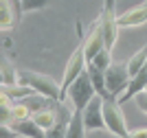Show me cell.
<instances>
[{
  "mask_svg": "<svg viewBox=\"0 0 147 138\" xmlns=\"http://www.w3.org/2000/svg\"><path fill=\"white\" fill-rule=\"evenodd\" d=\"M88 70V59H86V53H84V44L75 48V53L68 57L66 61V68H64V79H61V96L59 101H66V94H68V88L77 81V79Z\"/></svg>",
  "mask_w": 147,
  "mask_h": 138,
  "instance_id": "obj_2",
  "label": "cell"
},
{
  "mask_svg": "<svg viewBox=\"0 0 147 138\" xmlns=\"http://www.w3.org/2000/svg\"><path fill=\"white\" fill-rule=\"evenodd\" d=\"M129 138H147V127H138V129H132Z\"/></svg>",
  "mask_w": 147,
  "mask_h": 138,
  "instance_id": "obj_24",
  "label": "cell"
},
{
  "mask_svg": "<svg viewBox=\"0 0 147 138\" xmlns=\"http://www.w3.org/2000/svg\"><path fill=\"white\" fill-rule=\"evenodd\" d=\"M147 90V68H143L136 77L129 79V85H127V90H125V94L119 99V103H127L129 99H136V96L141 94V92Z\"/></svg>",
  "mask_w": 147,
  "mask_h": 138,
  "instance_id": "obj_11",
  "label": "cell"
},
{
  "mask_svg": "<svg viewBox=\"0 0 147 138\" xmlns=\"http://www.w3.org/2000/svg\"><path fill=\"white\" fill-rule=\"evenodd\" d=\"M68 99H70V105H73L75 110H86V105L97 96V90H94V85H92L90 81V75H88V70L81 75L77 81H75L70 88H68Z\"/></svg>",
  "mask_w": 147,
  "mask_h": 138,
  "instance_id": "obj_4",
  "label": "cell"
},
{
  "mask_svg": "<svg viewBox=\"0 0 147 138\" xmlns=\"http://www.w3.org/2000/svg\"><path fill=\"white\" fill-rule=\"evenodd\" d=\"M129 79H132V75H129L127 70V64H112L108 70H105V88H108V92H110L112 99H121L123 94H125V90H127L129 85Z\"/></svg>",
  "mask_w": 147,
  "mask_h": 138,
  "instance_id": "obj_5",
  "label": "cell"
},
{
  "mask_svg": "<svg viewBox=\"0 0 147 138\" xmlns=\"http://www.w3.org/2000/svg\"><path fill=\"white\" fill-rule=\"evenodd\" d=\"M22 2V13H31V11H40L44 7L51 5V0H20Z\"/></svg>",
  "mask_w": 147,
  "mask_h": 138,
  "instance_id": "obj_20",
  "label": "cell"
},
{
  "mask_svg": "<svg viewBox=\"0 0 147 138\" xmlns=\"http://www.w3.org/2000/svg\"><path fill=\"white\" fill-rule=\"evenodd\" d=\"M86 123H84V114L81 110H75L73 118H70V125H68V132H66V138H84L86 136Z\"/></svg>",
  "mask_w": 147,
  "mask_h": 138,
  "instance_id": "obj_15",
  "label": "cell"
},
{
  "mask_svg": "<svg viewBox=\"0 0 147 138\" xmlns=\"http://www.w3.org/2000/svg\"><path fill=\"white\" fill-rule=\"evenodd\" d=\"M0 92H5L13 103H20V101H24V99H29V96L37 94L33 88H29V85H20V83H16V85H2Z\"/></svg>",
  "mask_w": 147,
  "mask_h": 138,
  "instance_id": "obj_13",
  "label": "cell"
},
{
  "mask_svg": "<svg viewBox=\"0 0 147 138\" xmlns=\"http://www.w3.org/2000/svg\"><path fill=\"white\" fill-rule=\"evenodd\" d=\"M59 103V101H57ZM57 103L53 105V108H49V110H42V112H37V114H33L31 118L35 120L37 125L42 127L44 132H49V129H53L55 127V123H57Z\"/></svg>",
  "mask_w": 147,
  "mask_h": 138,
  "instance_id": "obj_14",
  "label": "cell"
},
{
  "mask_svg": "<svg viewBox=\"0 0 147 138\" xmlns=\"http://www.w3.org/2000/svg\"><path fill=\"white\" fill-rule=\"evenodd\" d=\"M84 53H86V59H88V64H90L94 57H97L101 50H105V37H103V31H101V24H99V20L97 22H92V26H90V33H88L86 37H84Z\"/></svg>",
  "mask_w": 147,
  "mask_h": 138,
  "instance_id": "obj_8",
  "label": "cell"
},
{
  "mask_svg": "<svg viewBox=\"0 0 147 138\" xmlns=\"http://www.w3.org/2000/svg\"><path fill=\"white\" fill-rule=\"evenodd\" d=\"M103 116H105V129L114 134L117 138H129V129L123 116L121 103L117 99H105L103 103Z\"/></svg>",
  "mask_w": 147,
  "mask_h": 138,
  "instance_id": "obj_3",
  "label": "cell"
},
{
  "mask_svg": "<svg viewBox=\"0 0 147 138\" xmlns=\"http://www.w3.org/2000/svg\"><path fill=\"white\" fill-rule=\"evenodd\" d=\"M134 103L138 105V110H141V112H145V114H147V92H141V94L134 99Z\"/></svg>",
  "mask_w": 147,
  "mask_h": 138,
  "instance_id": "obj_23",
  "label": "cell"
},
{
  "mask_svg": "<svg viewBox=\"0 0 147 138\" xmlns=\"http://www.w3.org/2000/svg\"><path fill=\"white\" fill-rule=\"evenodd\" d=\"M18 83L20 85H29L37 94L42 96H49L53 101H59L61 96V88L53 81L51 77L46 75H40V72H33V70H18Z\"/></svg>",
  "mask_w": 147,
  "mask_h": 138,
  "instance_id": "obj_1",
  "label": "cell"
},
{
  "mask_svg": "<svg viewBox=\"0 0 147 138\" xmlns=\"http://www.w3.org/2000/svg\"><path fill=\"white\" fill-rule=\"evenodd\" d=\"M31 110L26 108L24 103L20 101V103H13V123H16V120H26V118H31Z\"/></svg>",
  "mask_w": 147,
  "mask_h": 138,
  "instance_id": "obj_21",
  "label": "cell"
},
{
  "mask_svg": "<svg viewBox=\"0 0 147 138\" xmlns=\"http://www.w3.org/2000/svg\"><path fill=\"white\" fill-rule=\"evenodd\" d=\"M103 11H114V0H103Z\"/></svg>",
  "mask_w": 147,
  "mask_h": 138,
  "instance_id": "obj_25",
  "label": "cell"
},
{
  "mask_svg": "<svg viewBox=\"0 0 147 138\" xmlns=\"http://www.w3.org/2000/svg\"><path fill=\"white\" fill-rule=\"evenodd\" d=\"M147 22V7L138 5L134 9H127L125 13L119 15V26L121 29H132V26H141Z\"/></svg>",
  "mask_w": 147,
  "mask_h": 138,
  "instance_id": "obj_10",
  "label": "cell"
},
{
  "mask_svg": "<svg viewBox=\"0 0 147 138\" xmlns=\"http://www.w3.org/2000/svg\"><path fill=\"white\" fill-rule=\"evenodd\" d=\"M90 66H94V68H99V70H108V68L112 66V50H101V53L94 57V59L90 61Z\"/></svg>",
  "mask_w": 147,
  "mask_h": 138,
  "instance_id": "obj_19",
  "label": "cell"
},
{
  "mask_svg": "<svg viewBox=\"0 0 147 138\" xmlns=\"http://www.w3.org/2000/svg\"><path fill=\"white\" fill-rule=\"evenodd\" d=\"M143 68H147V44L141 48V50H136V53L127 59V70H129L132 77H136Z\"/></svg>",
  "mask_w": 147,
  "mask_h": 138,
  "instance_id": "obj_17",
  "label": "cell"
},
{
  "mask_svg": "<svg viewBox=\"0 0 147 138\" xmlns=\"http://www.w3.org/2000/svg\"><path fill=\"white\" fill-rule=\"evenodd\" d=\"M22 15L24 13H22L20 0H0V31L2 33H11Z\"/></svg>",
  "mask_w": 147,
  "mask_h": 138,
  "instance_id": "obj_6",
  "label": "cell"
},
{
  "mask_svg": "<svg viewBox=\"0 0 147 138\" xmlns=\"http://www.w3.org/2000/svg\"><path fill=\"white\" fill-rule=\"evenodd\" d=\"M11 127L18 132V136H22V138H46V132H44L33 118L16 120V123H11Z\"/></svg>",
  "mask_w": 147,
  "mask_h": 138,
  "instance_id": "obj_12",
  "label": "cell"
},
{
  "mask_svg": "<svg viewBox=\"0 0 147 138\" xmlns=\"http://www.w3.org/2000/svg\"><path fill=\"white\" fill-rule=\"evenodd\" d=\"M22 103L31 110V114H37V112H42V110L53 108L57 101H53V99H49V96H42V94H33V96H29V99H24Z\"/></svg>",
  "mask_w": 147,
  "mask_h": 138,
  "instance_id": "obj_16",
  "label": "cell"
},
{
  "mask_svg": "<svg viewBox=\"0 0 147 138\" xmlns=\"http://www.w3.org/2000/svg\"><path fill=\"white\" fill-rule=\"evenodd\" d=\"M145 92H147V90H145Z\"/></svg>",
  "mask_w": 147,
  "mask_h": 138,
  "instance_id": "obj_27",
  "label": "cell"
},
{
  "mask_svg": "<svg viewBox=\"0 0 147 138\" xmlns=\"http://www.w3.org/2000/svg\"><path fill=\"white\" fill-rule=\"evenodd\" d=\"M99 24H101V31H103V37H105V46H108V50H112L119 37V29H121L119 26V15L114 11H101Z\"/></svg>",
  "mask_w": 147,
  "mask_h": 138,
  "instance_id": "obj_9",
  "label": "cell"
},
{
  "mask_svg": "<svg viewBox=\"0 0 147 138\" xmlns=\"http://www.w3.org/2000/svg\"><path fill=\"white\" fill-rule=\"evenodd\" d=\"M143 5H145V7H147V0H145V2H143Z\"/></svg>",
  "mask_w": 147,
  "mask_h": 138,
  "instance_id": "obj_26",
  "label": "cell"
},
{
  "mask_svg": "<svg viewBox=\"0 0 147 138\" xmlns=\"http://www.w3.org/2000/svg\"><path fill=\"white\" fill-rule=\"evenodd\" d=\"M103 96H94L90 103L86 105V110L81 112L84 114V123H86L88 132H97V129H105V116H103Z\"/></svg>",
  "mask_w": 147,
  "mask_h": 138,
  "instance_id": "obj_7",
  "label": "cell"
},
{
  "mask_svg": "<svg viewBox=\"0 0 147 138\" xmlns=\"http://www.w3.org/2000/svg\"><path fill=\"white\" fill-rule=\"evenodd\" d=\"M0 138H18V132L11 125H0Z\"/></svg>",
  "mask_w": 147,
  "mask_h": 138,
  "instance_id": "obj_22",
  "label": "cell"
},
{
  "mask_svg": "<svg viewBox=\"0 0 147 138\" xmlns=\"http://www.w3.org/2000/svg\"><path fill=\"white\" fill-rule=\"evenodd\" d=\"M0 79H2V85H16V83H18V70H16V68H13L7 59H2Z\"/></svg>",
  "mask_w": 147,
  "mask_h": 138,
  "instance_id": "obj_18",
  "label": "cell"
}]
</instances>
